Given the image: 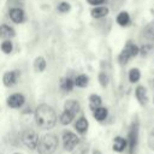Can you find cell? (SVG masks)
Returning a JSON list of instances; mask_svg holds the SVG:
<instances>
[{
	"mask_svg": "<svg viewBox=\"0 0 154 154\" xmlns=\"http://www.w3.org/2000/svg\"><path fill=\"white\" fill-rule=\"evenodd\" d=\"M18 71H7L5 72L4 77H2V82H4V85L6 87H12L16 84L17 82V78H18Z\"/></svg>",
	"mask_w": 154,
	"mask_h": 154,
	"instance_id": "ba28073f",
	"label": "cell"
},
{
	"mask_svg": "<svg viewBox=\"0 0 154 154\" xmlns=\"http://www.w3.org/2000/svg\"><path fill=\"white\" fill-rule=\"evenodd\" d=\"M101 103H102V100H101V97H100L99 95L93 94V95L89 96V107H90L93 111L96 109L97 107H100Z\"/></svg>",
	"mask_w": 154,
	"mask_h": 154,
	"instance_id": "ac0fdd59",
	"label": "cell"
},
{
	"mask_svg": "<svg viewBox=\"0 0 154 154\" xmlns=\"http://www.w3.org/2000/svg\"><path fill=\"white\" fill-rule=\"evenodd\" d=\"M73 118H75V114L65 109V111L60 114V123H61L63 125H67V124H70V123L73 120Z\"/></svg>",
	"mask_w": 154,
	"mask_h": 154,
	"instance_id": "ffe728a7",
	"label": "cell"
},
{
	"mask_svg": "<svg viewBox=\"0 0 154 154\" xmlns=\"http://www.w3.org/2000/svg\"><path fill=\"white\" fill-rule=\"evenodd\" d=\"M64 108L76 116L79 112V103L76 100H67L65 102V105H64Z\"/></svg>",
	"mask_w": 154,
	"mask_h": 154,
	"instance_id": "4fadbf2b",
	"label": "cell"
},
{
	"mask_svg": "<svg viewBox=\"0 0 154 154\" xmlns=\"http://www.w3.org/2000/svg\"><path fill=\"white\" fill-rule=\"evenodd\" d=\"M138 53H140V48L136 45H134L132 42H128L125 45V47L123 48V51L120 52L118 60L120 64H126L131 58L136 57Z\"/></svg>",
	"mask_w": 154,
	"mask_h": 154,
	"instance_id": "3957f363",
	"label": "cell"
},
{
	"mask_svg": "<svg viewBox=\"0 0 154 154\" xmlns=\"http://www.w3.org/2000/svg\"><path fill=\"white\" fill-rule=\"evenodd\" d=\"M14 36V30L6 25V24H2L0 25V38H4V40H7V38H11Z\"/></svg>",
	"mask_w": 154,
	"mask_h": 154,
	"instance_id": "7c38bea8",
	"label": "cell"
},
{
	"mask_svg": "<svg viewBox=\"0 0 154 154\" xmlns=\"http://www.w3.org/2000/svg\"><path fill=\"white\" fill-rule=\"evenodd\" d=\"M90 13L94 18H102L108 14V8L105 6H97V7H94Z\"/></svg>",
	"mask_w": 154,
	"mask_h": 154,
	"instance_id": "5bb4252c",
	"label": "cell"
},
{
	"mask_svg": "<svg viewBox=\"0 0 154 154\" xmlns=\"http://www.w3.org/2000/svg\"><path fill=\"white\" fill-rule=\"evenodd\" d=\"M107 113H108L107 109H106L105 107H101V106L93 111V116H94V118H95L96 120H99V122L105 120L106 117H107Z\"/></svg>",
	"mask_w": 154,
	"mask_h": 154,
	"instance_id": "9a60e30c",
	"label": "cell"
},
{
	"mask_svg": "<svg viewBox=\"0 0 154 154\" xmlns=\"http://www.w3.org/2000/svg\"><path fill=\"white\" fill-rule=\"evenodd\" d=\"M126 146H128V141L125 138L120 137V136H117L114 138V141H113V150L114 152L120 153L126 148Z\"/></svg>",
	"mask_w": 154,
	"mask_h": 154,
	"instance_id": "8fae6325",
	"label": "cell"
},
{
	"mask_svg": "<svg viewBox=\"0 0 154 154\" xmlns=\"http://www.w3.org/2000/svg\"><path fill=\"white\" fill-rule=\"evenodd\" d=\"M12 49H13V46H12V42H11V41H4V42L1 43V51H2L4 53L8 54V53L12 52Z\"/></svg>",
	"mask_w": 154,
	"mask_h": 154,
	"instance_id": "d4e9b609",
	"label": "cell"
},
{
	"mask_svg": "<svg viewBox=\"0 0 154 154\" xmlns=\"http://www.w3.org/2000/svg\"><path fill=\"white\" fill-rule=\"evenodd\" d=\"M117 23H118L120 26H126V25H129V23H130V16H129V13L125 12V11L120 12V13L117 16Z\"/></svg>",
	"mask_w": 154,
	"mask_h": 154,
	"instance_id": "e0dca14e",
	"label": "cell"
},
{
	"mask_svg": "<svg viewBox=\"0 0 154 154\" xmlns=\"http://www.w3.org/2000/svg\"><path fill=\"white\" fill-rule=\"evenodd\" d=\"M58 137L53 134H46L38 140L37 152L38 154H53L58 148Z\"/></svg>",
	"mask_w": 154,
	"mask_h": 154,
	"instance_id": "7a4b0ae2",
	"label": "cell"
},
{
	"mask_svg": "<svg viewBox=\"0 0 154 154\" xmlns=\"http://www.w3.org/2000/svg\"><path fill=\"white\" fill-rule=\"evenodd\" d=\"M153 102H154V96H153Z\"/></svg>",
	"mask_w": 154,
	"mask_h": 154,
	"instance_id": "1f68e13d",
	"label": "cell"
},
{
	"mask_svg": "<svg viewBox=\"0 0 154 154\" xmlns=\"http://www.w3.org/2000/svg\"><path fill=\"white\" fill-rule=\"evenodd\" d=\"M73 84H75V82H73L71 78L67 77V78H63V79H61L60 87H61V89L65 90V91H71L72 88H73Z\"/></svg>",
	"mask_w": 154,
	"mask_h": 154,
	"instance_id": "7402d4cb",
	"label": "cell"
},
{
	"mask_svg": "<svg viewBox=\"0 0 154 154\" xmlns=\"http://www.w3.org/2000/svg\"><path fill=\"white\" fill-rule=\"evenodd\" d=\"M99 81H100V84H101L102 87H106V85L108 84V77L106 76L105 72H100V73H99Z\"/></svg>",
	"mask_w": 154,
	"mask_h": 154,
	"instance_id": "484cf974",
	"label": "cell"
},
{
	"mask_svg": "<svg viewBox=\"0 0 154 154\" xmlns=\"http://www.w3.org/2000/svg\"><path fill=\"white\" fill-rule=\"evenodd\" d=\"M140 78H141V72H140L138 69H131V70L129 71V81H130L131 83L138 82Z\"/></svg>",
	"mask_w": 154,
	"mask_h": 154,
	"instance_id": "603a6c76",
	"label": "cell"
},
{
	"mask_svg": "<svg viewBox=\"0 0 154 154\" xmlns=\"http://www.w3.org/2000/svg\"><path fill=\"white\" fill-rule=\"evenodd\" d=\"M137 140H138V125H137V123H134L130 128L129 136H128V146H129L130 154L134 153V150L137 146Z\"/></svg>",
	"mask_w": 154,
	"mask_h": 154,
	"instance_id": "8992f818",
	"label": "cell"
},
{
	"mask_svg": "<svg viewBox=\"0 0 154 154\" xmlns=\"http://www.w3.org/2000/svg\"><path fill=\"white\" fill-rule=\"evenodd\" d=\"M93 154H101V152H100V150H97V149H95V150L93 152Z\"/></svg>",
	"mask_w": 154,
	"mask_h": 154,
	"instance_id": "f546056e",
	"label": "cell"
},
{
	"mask_svg": "<svg viewBox=\"0 0 154 154\" xmlns=\"http://www.w3.org/2000/svg\"><path fill=\"white\" fill-rule=\"evenodd\" d=\"M143 36L147 38V40H150V41H154V23H150L148 24L144 30H143Z\"/></svg>",
	"mask_w": 154,
	"mask_h": 154,
	"instance_id": "44dd1931",
	"label": "cell"
},
{
	"mask_svg": "<svg viewBox=\"0 0 154 154\" xmlns=\"http://www.w3.org/2000/svg\"><path fill=\"white\" fill-rule=\"evenodd\" d=\"M10 18L14 22V23H22L24 20V17H25V13L22 8L19 7H14V8H11L10 10Z\"/></svg>",
	"mask_w": 154,
	"mask_h": 154,
	"instance_id": "9c48e42d",
	"label": "cell"
},
{
	"mask_svg": "<svg viewBox=\"0 0 154 154\" xmlns=\"http://www.w3.org/2000/svg\"><path fill=\"white\" fill-rule=\"evenodd\" d=\"M22 142L29 149H36L38 143V135L32 129H26L22 132Z\"/></svg>",
	"mask_w": 154,
	"mask_h": 154,
	"instance_id": "277c9868",
	"label": "cell"
},
{
	"mask_svg": "<svg viewBox=\"0 0 154 154\" xmlns=\"http://www.w3.org/2000/svg\"><path fill=\"white\" fill-rule=\"evenodd\" d=\"M79 142V138L77 137L76 134L71 132V131H66L63 134V146H64V149L67 150V152H71L75 149V147L78 144Z\"/></svg>",
	"mask_w": 154,
	"mask_h": 154,
	"instance_id": "5b68a950",
	"label": "cell"
},
{
	"mask_svg": "<svg viewBox=\"0 0 154 154\" xmlns=\"http://www.w3.org/2000/svg\"><path fill=\"white\" fill-rule=\"evenodd\" d=\"M46 60L42 58V57H37L35 60H34V70L36 72H42L45 69H46Z\"/></svg>",
	"mask_w": 154,
	"mask_h": 154,
	"instance_id": "d6986e66",
	"label": "cell"
},
{
	"mask_svg": "<svg viewBox=\"0 0 154 154\" xmlns=\"http://www.w3.org/2000/svg\"><path fill=\"white\" fill-rule=\"evenodd\" d=\"M24 101H25L24 96L19 93H16V94H12L11 96L7 97V106L11 108H19L23 106Z\"/></svg>",
	"mask_w": 154,
	"mask_h": 154,
	"instance_id": "52a82bcc",
	"label": "cell"
},
{
	"mask_svg": "<svg viewBox=\"0 0 154 154\" xmlns=\"http://www.w3.org/2000/svg\"><path fill=\"white\" fill-rule=\"evenodd\" d=\"M88 126H89V123H88V120H87L84 117L79 118V119L76 122V124H75L76 130H77L78 132H81V134L85 132V131H87V129H88Z\"/></svg>",
	"mask_w": 154,
	"mask_h": 154,
	"instance_id": "2e32d148",
	"label": "cell"
},
{
	"mask_svg": "<svg viewBox=\"0 0 154 154\" xmlns=\"http://www.w3.org/2000/svg\"><path fill=\"white\" fill-rule=\"evenodd\" d=\"M88 81H89V78H88L85 75H79V76H77L76 79H75V84H76L77 87L84 88V87L88 85Z\"/></svg>",
	"mask_w": 154,
	"mask_h": 154,
	"instance_id": "cb8c5ba5",
	"label": "cell"
},
{
	"mask_svg": "<svg viewBox=\"0 0 154 154\" xmlns=\"http://www.w3.org/2000/svg\"><path fill=\"white\" fill-rule=\"evenodd\" d=\"M135 95H136V99L137 101L141 103V105H146L147 101H148V96H147V90L143 85H138L135 90Z\"/></svg>",
	"mask_w": 154,
	"mask_h": 154,
	"instance_id": "30bf717a",
	"label": "cell"
},
{
	"mask_svg": "<svg viewBox=\"0 0 154 154\" xmlns=\"http://www.w3.org/2000/svg\"><path fill=\"white\" fill-rule=\"evenodd\" d=\"M148 146H149L150 149L154 150V128L149 132V136H148Z\"/></svg>",
	"mask_w": 154,
	"mask_h": 154,
	"instance_id": "83f0119b",
	"label": "cell"
},
{
	"mask_svg": "<svg viewBox=\"0 0 154 154\" xmlns=\"http://www.w3.org/2000/svg\"><path fill=\"white\" fill-rule=\"evenodd\" d=\"M35 120L38 128L43 130H49L57 123V114L51 106L42 103L37 106L35 111Z\"/></svg>",
	"mask_w": 154,
	"mask_h": 154,
	"instance_id": "6da1fadb",
	"label": "cell"
},
{
	"mask_svg": "<svg viewBox=\"0 0 154 154\" xmlns=\"http://www.w3.org/2000/svg\"><path fill=\"white\" fill-rule=\"evenodd\" d=\"M70 8H71V6H70L69 2H61V4H59V6H58V11L61 12V13L70 11Z\"/></svg>",
	"mask_w": 154,
	"mask_h": 154,
	"instance_id": "4316f807",
	"label": "cell"
},
{
	"mask_svg": "<svg viewBox=\"0 0 154 154\" xmlns=\"http://www.w3.org/2000/svg\"><path fill=\"white\" fill-rule=\"evenodd\" d=\"M14 154H20V153H14Z\"/></svg>",
	"mask_w": 154,
	"mask_h": 154,
	"instance_id": "4dcf8cb0",
	"label": "cell"
},
{
	"mask_svg": "<svg viewBox=\"0 0 154 154\" xmlns=\"http://www.w3.org/2000/svg\"><path fill=\"white\" fill-rule=\"evenodd\" d=\"M90 5H100L102 2H105V0H87Z\"/></svg>",
	"mask_w": 154,
	"mask_h": 154,
	"instance_id": "f1b7e54d",
	"label": "cell"
}]
</instances>
